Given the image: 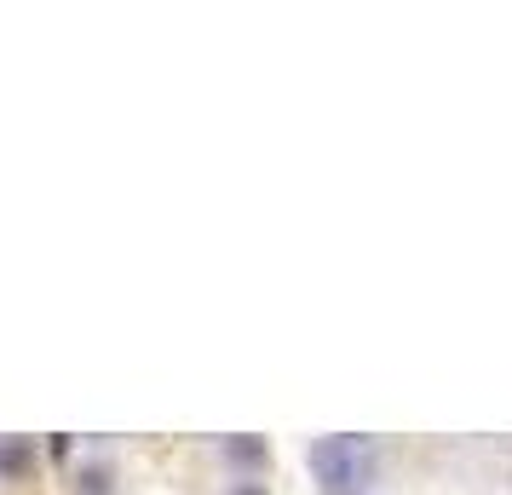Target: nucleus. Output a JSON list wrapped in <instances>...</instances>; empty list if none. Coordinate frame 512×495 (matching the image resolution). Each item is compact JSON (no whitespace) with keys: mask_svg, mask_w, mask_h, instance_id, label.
<instances>
[{"mask_svg":"<svg viewBox=\"0 0 512 495\" xmlns=\"http://www.w3.org/2000/svg\"><path fill=\"white\" fill-rule=\"evenodd\" d=\"M75 495H110V467H81L75 472Z\"/></svg>","mask_w":512,"mask_h":495,"instance_id":"obj_3","label":"nucleus"},{"mask_svg":"<svg viewBox=\"0 0 512 495\" xmlns=\"http://www.w3.org/2000/svg\"><path fill=\"white\" fill-rule=\"evenodd\" d=\"M231 495H265V484H231Z\"/></svg>","mask_w":512,"mask_h":495,"instance_id":"obj_5","label":"nucleus"},{"mask_svg":"<svg viewBox=\"0 0 512 495\" xmlns=\"http://www.w3.org/2000/svg\"><path fill=\"white\" fill-rule=\"evenodd\" d=\"M225 461L231 467H265L271 461V444L254 438V432H236V438H225Z\"/></svg>","mask_w":512,"mask_h":495,"instance_id":"obj_2","label":"nucleus"},{"mask_svg":"<svg viewBox=\"0 0 512 495\" xmlns=\"http://www.w3.org/2000/svg\"><path fill=\"white\" fill-rule=\"evenodd\" d=\"M374 461H380V449L363 432H334L305 449V467L323 484V495H357L374 478Z\"/></svg>","mask_w":512,"mask_h":495,"instance_id":"obj_1","label":"nucleus"},{"mask_svg":"<svg viewBox=\"0 0 512 495\" xmlns=\"http://www.w3.org/2000/svg\"><path fill=\"white\" fill-rule=\"evenodd\" d=\"M29 461H35V449L29 444H0V472H6V478H18Z\"/></svg>","mask_w":512,"mask_h":495,"instance_id":"obj_4","label":"nucleus"}]
</instances>
